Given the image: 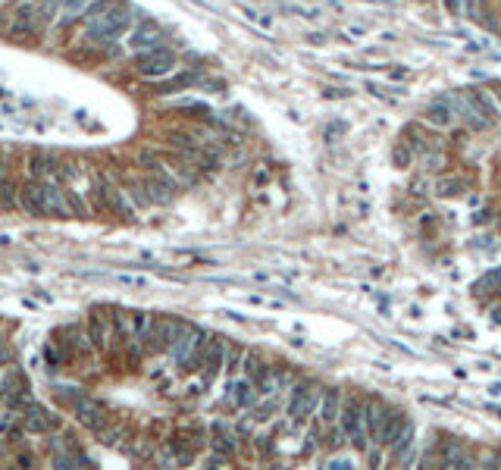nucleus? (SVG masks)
<instances>
[{
    "label": "nucleus",
    "instance_id": "obj_20",
    "mask_svg": "<svg viewBox=\"0 0 501 470\" xmlns=\"http://www.w3.org/2000/svg\"><path fill=\"white\" fill-rule=\"evenodd\" d=\"M392 164L398 166V170H407V166L413 164V150L407 148L404 138H398V141L392 144Z\"/></svg>",
    "mask_w": 501,
    "mask_h": 470
},
{
    "label": "nucleus",
    "instance_id": "obj_16",
    "mask_svg": "<svg viewBox=\"0 0 501 470\" xmlns=\"http://www.w3.org/2000/svg\"><path fill=\"white\" fill-rule=\"evenodd\" d=\"M442 467H476V461L467 455V449H464L461 442H448L445 449H442Z\"/></svg>",
    "mask_w": 501,
    "mask_h": 470
},
{
    "label": "nucleus",
    "instance_id": "obj_13",
    "mask_svg": "<svg viewBox=\"0 0 501 470\" xmlns=\"http://www.w3.org/2000/svg\"><path fill=\"white\" fill-rule=\"evenodd\" d=\"M229 395H226V402L232 404V408H254V402H257V386L248 380V376H232L229 380V389H226Z\"/></svg>",
    "mask_w": 501,
    "mask_h": 470
},
{
    "label": "nucleus",
    "instance_id": "obj_22",
    "mask_svg": "<svg viewBox=\"0 0 501 470\" xmlns=\"http://www.w3.org/2000/svg\"><path fill=\"white\" fill-rule=\"evenodd\" d=\"M242 361H244V348H238V345H229L226 348V373L229 376H235L238 370H242Z\"/></svg>",
    "mask_w": 501,
    "mask_h": 470
},
{
    "label": "nucleus",
    "instance_id": "obj_1",
    "mask_svg": "<svg viewBox=\"0 0 501 470\" xmlns=\"http://www.w3.org/2000/svg\"><path fill=\"white\" fill-rule=\"evenodd\" d=\"M132 69L148 82H160V79H170L173 72H179V54L163 41L150 50L132 54Z\"/></svg>",
    "mask_w": 501,
    "mask_h": 470
},
{
    "label": "nucleus",
    "instance_id": "obj_11",
    "mask_svg": "<svg viewBox=\"0 0 501 470\" xmlns=\"http://www.w3.org/2000/svg\"><path fill=\"white\" fill-rule=\"evenodd\" d=\"M364 414H366V429H370L373 445H380L386 420H389V414H392V404H386L382 398H364Z\"/></svg>",
    "mask_w": 501,
    "mask_h": 470
},
{
    "label": "nucleus",
    "instance_id": "obj_26",
    "mask_svg": "<svg viewBox=\"0 0 501 470\" xmlns=\"http://www.w3.org/2000/svg\"><path fill=\"white\" fill-rule=\"evenodd\" d=\"M329 467H354L351 458H335V461H329Z\"/></svg>",
    "mask_w": 501,
    "mask_h": 470
},
{
    "label": "nucleus",
    "instance_id": "obj_15",
    "mask_svg": "<svg viewBox=\"0 0 501 470\" xmlns=\"http://www.w3.org/2000/svg\"><path fill=\"white\" fill-rule=\"evenodd\" d=\"M16 195H19V185L13 182L7 157L0 154V210H10V207L16 204Z\"/></svg>",
    "mask_w": 501,
    "mask_h": 470
},
{
    "label": "nucleus",
    "instance_id": "obj_7",
    "mask_svg": "<svg viewBox=\"0 0 501 470\" xmlns=\"http://www.w3.org/2000/svg\"><path fill=\"white\" fill-rule=\"evenodd\" d=\"M226 367V339H210L204 345V355H201V364H197V376H201L204 386H213L219 376V370Z\"/></svg>",
    "mask_w": 501,
    "mask_h": 470
},
{
    "label": "nucleus",
    "instance_id": "obj_14",
    "mask_svg": "<svg viewBox=\"0 0 501 470\" xmlns=\"http://www.w3.org/2000/svg\"><path fill=\"white\" fill-rule=\"evenodd\" d=\"M339 411H342V392L339 389H323V398H320V427H332L339 423Z\"/></svg>",
    "mask_w": 501,
    "mask_h": 470
},
{
    "label": "nucleus",
    "instance_id": "obj_6",
    "mask_svg": "<svg viewBox=\"0 0 501 470\" xmlns=\"http://www.w3.org/2000/svg\"><path fill=\"white\" fill-rule=\"evenodd\" d=\"M32 395V382L22 370H10L7 380L0 382V404H7V411H22V404Z\"/></svg>",
    "mask_w": 501,
    "mask_h": 470
},
{
    "label": "nucleus",
    "instance_id": "obj_25",
    "mask_svg": "<svg viewBox=\"0 0 501 470\" xmlns=\"http://www.w3.org/2000/svg\"><path fill=\"white\" fill-rule=\"evenodd\" d=\"M276 408H279V402L270 395V402H266V404H260V408H254V420H260V423H264V420H270V417H273V411H276Z\"/></svg>",
    "mask_w": 501,
    "mask_h": 470
},
{
    "label": "nucleus",
    "instance_id": "obj_18",
    "mask_svg": "<svg viewBox=\"0 0 501 470\" xmlns=\"http://www.w3.org/2000/svg\"><path fill=\"white\" fill-rule=\"evenodd\" d=\"M407 423H411V420H407V417L401 414V411H395V408H392V414H389V420H386V429H382V439H380L382 449H389V445H392L395 439H398L401 433H404Z\"/></svg>",
    "mask_w": 501,
    "mask_h": 470
},
{
    "label": "nucleus",
    "instance_id": "obj_12",
    "mask_svg": "<svg viewBox=\"0 0 501 470\" xmlns=\"http://www.w3.org/2000/svg\"><path fill=\"white\" fill-rule=\"evenodd\" d=\"M110 313L101 311V307H91L88 323H85L88 342H91V348H97V351H107V345H110Z\"/></svg>",
    "mask_w": 501,
    "mask_h": 470
},
{
    "label": "nucleus",
    "instance_id": "obj_19",
    "mask_svg": "<svg viewBox=\"0 0 501 470\" xmlns=\"http://www.w3.org/2000/svg\"><path fill=\"white\" fill-rule=\"evenodd\" d=\"M242 367H244V376H248L250 382H254V386H257L260 380H264L266 376V364H264V358L257 355V351H244V361H242Z\"/></svg>",
    "mask_w": 501,
    "mask_h": 470
},
{
    "label": "nucleus",
    "instance_id": "obj_9",
    "mask_svg": "<svg viewBox=\"0 0 501 470\" xmlns=\"http://www.w3.org/2000/svg\"><path fill=\"white\" fill-rule=\"evenodd\" d=\"M16 204L35 219H48V207H44V185L38 179H28L26 185H19V195H16Z\"/></svg>",
    "mask_w": 501,
    "mask_h": 470
},
{
    "label": "nucleus",
    "instance_id": "obj_2",
    "mask_svg": "<svg viewBox=\"0 0 501 470\" xmlns=\"http://www.w3.org/2000/svg\"><path fill=\"white\" fill-rule=\"evenodd\" d=\"M204 345H207V333H204L201 326H195V323H185L182 320V326H179L176 339H173V348H170V355H173V361H176V367L197 370L201 355H204Z\"/></svg>",
    "mask_w": 501,
    "mask_h": 470
},
{
    "label": "nucleus",
    "instance_id": "obj_3",
    "mask_svg": "<svg viewBox=\"0 0 501 470\" xmlns=\"http://www.w3.org/2000/svg\"><path fill=\"white\" fill-rule=\"evenodd\" d=\"M339 427L345 429L348 442L354 445L357 451H366L373 445L370 429H366V414H364V398H345L339 411Z\"/></svg>",
    "mask_w": 501,
    "mask_h": 470
},
{
    "label": "nucleus",
    "instance_id": "obj_17",
    "mask_svg": "<svg viewBox=\"0 0 501 470\" xmlns=\"http://www.w3.org/2000/svg\"><path fill=\"white\" fill-rule=\"evenodd\" d=\"M413 439H417V429H413V423H407L404 433L389 445V455H392L395 461H411V451H413V445H417Z\"/></svg>",
    "mask_w": 501,
    "mask_h": 470
},
{
    "label": "nucleus",
    "instance_id": "obj_23",
    "mask_svg": "<svg viewBox=\"0 0 501 470\" xmlns=\"http://www.w3.org/2000/svg\"><path fill=\"white\" fill-rule=\"evenodd\" d=\"M464 191V182L461 179H454V176H445L435 182V195H445V198H451V195H461Z\"/></svg>",
    "mask_w": 501,
    "mask_h": 470
},
{
    "label": "nucleus",
    "instance_id": "obj_10",
    "mask_svg": "<svg viewBox=\"0 0 501 470\" xmlns=\"http://www.w3.org/2000/svg\"><path fill=\"white\" fill-rule=\"evenodd\" d=\"M41 185H44V207H48V219H69V217H72L60 179L50 176V179H44Z\"/></svg>",
    "mask_w": 501,
    "mask_h": 470
},
{
    "label": "nucleus",
    "instance_id": "obj_24",
    "mask_svg": "<svg viewBox=\"0 0 501 470\" xmlns=\"http://www.w3.org/2000/svg\"><path fill=\"white\" fill-rule=\"evenodd\" d=\"M482 288H492V292H498V288H501V270L486 273V276L476 282V292H482Z\"/></svg>",
    "mask_w": 501,
    "mask_h": 470
},
{
    "label": "nucleus",
    "instance_id": "obj_4",
    "mask_svg": "<svg viewBox=\"0 0 501 470\" xmlns=\"http://www.w3.org/2000/svg\"><path fill=\"white\" fill-rule=\"evenodd\" d=\"M179 326H182L179 317H150L148 333L141 335V351L144 355H166L173 348Z\"/></svg>",
    "mask_w": 501,
    "mask_h": 470
},
{
    "label": "nucleus",
    "instance_id": "obj_5",
    "mask_svg": "<svg viewBox=\"0 0 501 470\" xmlns=\"http://www.w3.org/2000/svg\"><path fill=\"white\" fill-rule=\"evenodd\" d=\"M320 398H323V389H317L313 382H298L291 389V398H288V417L291 423H307L320 408Z\"/></svg>",
    "mask_w": 501,
    "mask_h": 470
},
{
    "label": "nucleus",
    "instance_id": "obj_8",
    "mask_svg": "<svg viewBox=\"0 0 501 470\" xmlns=\"http://www.w3.org/2000/svg\"><path fill=\"white\" fill-rule=\"evenodd\" d=\"M22 427H26V433H35V436H48V433H54V429H60V417L50 414L48 408H41L38 402H26L22 404Z\"/></svg>",
    "mask_w": 501,
    "mask_h": 470
},
{
    "label": "nucleus",
    "instance_id": "obj_21",
    "mask_svg": "<svg viewBox=\"0 0 501 470\" xmlns=\"http://www.w3.org/2000/svg\"><path fill=\"white\" fill-rule=\"evenodd\" d=\"M126 323H129V333L135 335L138 342H141V335L148 333V323H150V313H144V311H132L129 317H126Z\"/></svg>",
    "mask_w": 501,
    "mask_h": 470
},
{
    "label": "nucleus",
    "instance_id": "obj_27",
    "mask_svg": "<svg viewBox=\"0 0 501 470\" xmlns=\"http://www.w3.org/2000/svg\"><path fill=\"white\" fill-rule=\"evenodd\" d=\"M489 392H492V395H501V382H492V386H489Z\"/></svg>",
    "mask_w": 501,
    "mask_h": 470
}]
</instances>
